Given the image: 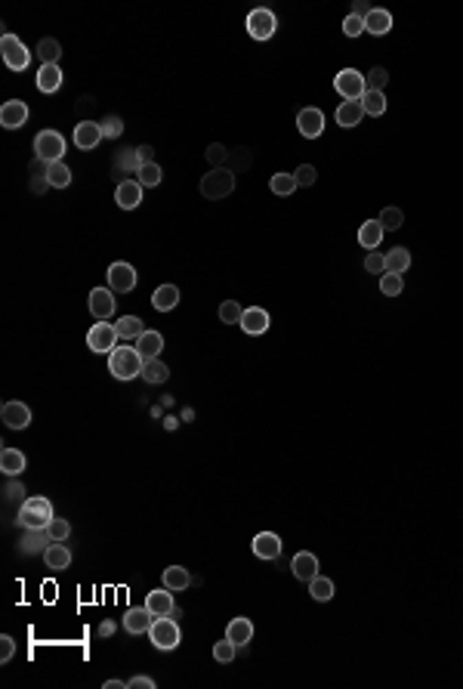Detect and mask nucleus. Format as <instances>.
Instances as JSON below:
<instances>
[{"instance_id": "864d4df0", "label": "nucleus", "mask_w": 463, "mask_h": 689, "mask_svg": "<svg viewBox=\"0 0 463 689\" xmlns=\"http://www.w3.org/2000/svg\"><path fill=\"white\" fill-rule=\"evenodd\" d=\"M365 269L367 272H380V276H383V272H386V257H383V254H377V251H371L365 257Z\"/></svg>"}, {"instance_id": "ea45409f", "label": "nucleus", "mask_w": 463, "mask_h": 689, "mask_svg": "<svg viewBox=\"0 0 463 689\" xmlns=\"http://www.w3.org/2000/svg\"><path fill=\"white\" fill-rule=\"evenodd\" d=\"M309 593H312V599H319V603H327V599L334 597V582L325 575H315L312 582H309Z\"/></svg>"}, {"instance_id": "4d7b16f0", "label": "nucleus", "mask_w": 463, "mask_h": 689, "mask_svg": "<svg viewBox=\"0 0 463 689\" xmlns=\"http://www.w3.org/2000/svg\"><path fill=\"white\" fill-rule=\"evenodd\" d=\"M127 686H130V689H155V680L145 677V674H139V677H130V680H127Z\"/></svg>"}, {"instance_id": "680f3d73", "label": "nucleus", "mask_w": 463, "mask_h": 689, "mask_svg": "<svg viewBox=\"0 0 463 689\" xmlns=\"http://www.w3.org/2000/svg\"><path fill=\"white\" fill-rule=\"evenodd\" d=\"M47 186H50L47 180H43V183H41V180H34V183H31V189H34V192H43V189H47Z\"/></svg>"}, {"instance_id": "2eb2a0df", "label": "nucleus", "mask_w": 463, "mask_h": 689, "mask_svg": "<svg viewBox=\"0 0 463 689\" xmlns=\"http://www.w3.org/2000/svg\"><path fill=\"white\" fill-rule=\"evenodd\" d=\"M25 121H28V105H25L22 99H10L0 105V124H3L6 130H19Z\"/></svg>"}, {"instance_id": "a18cd8bd", "label": "nucleus", "mask_w": 463, "mask_h": 689, "mask_svg": "<svg viewBox=\"0 0 463 689\" xmlns=\"http://www.w3.org/2000/svg\"><path fill=\"white\" fill-rule=\"evenodd\" d=\"M47 535H50V541H68V535H72V526H68V520H59V516H53V520L47 522Z\"/></svg>"}, {"instance_id": "a878e982", "label": "nucleus", "mask_w": 463, "mask_h": 689, "mask_svg": "<svg viewBox=\"0 0 463 689\" xmlns=\"http://www.w3.org/2000/svg\"><path fill=\"white\" fill-rule=\"evenodd\" d=\"M176 303H180V288H176V285H161V288H155V294H151V306H155L158 312L176 309Z\"/></svg>"}, {"instance_id": "5fc2aeb1", "label": "nucleus", "mask_w": 463, "mask_h": 689, "mask_svg": "<svg viewBox=\"0 0 463 689\" xmlns=\"http://www.w3.org/2000/svg\"><path fill=\"white\" fill-rule=\"evenodd\" d=\"M294 176H297V183H300V186H315V176H319V174H315L312 164H300Z\"/></svg>"}, {"instance_id": "423d86ee", "label": "nucleus", "mask_w": 463, "mask_h": 689, "mask_svg": "<svg viewBox=\"0 0 463 689\" xmlns=\"http://www.w3.org/2000/svg\"><path fill=\"white\" fill-rule=\"evenodd\" d=\"M278 31V19L272 10H266V6H257V10H250V16H247V34L253 37V41H269L272 34Z\"/></svg>"}, {"instance_id": "7c9ffc66", "label": "nucleus", "mask_w": 463, "mask_h": 689, "mask_svg": "<svg viewBox=\"0 0 463 689\" xmlns=\"http://www.w3.org/2000/svg\"><path fill=\"white\" fill-rule=\"evenodd\" d=\"M43 544H53L50 535H47V528H28L25 538H22V553H41V551H47Z\"/></svg>"}, {"instance_id": "c03bdc74", "label": "nucleus", "mask_w": 463, "mask_h": 689, "mask_svg": "<svg viewBox=\"0 0 463 689\" xmlns=\"http://www.w3.org/2000/svg\"><path fill=\"white\" fill-rule=\"evenodd\" d=\"M241 316H244L241 303H235V300H226V303H219V322H226V325H241Z\"/></svg>"}, {"instance_id": "4be33fe9", "label": "nucleus", "mask_w": 463, "mask_h": 689, "mask_svg": "<svg viewBox=\"0 0 463 689\" xmlns=\"http://www.w3.org/2000/svg\"><path fill=\"white\" fill-rule=\"evenodd\" d=\"M136 349H139V356H142L145 362H149V359H158V356H161V349H164L161 331H149V328H145V334L136 337Z\"/></svg>"}, {"instance_id": "20e7f679", "label": "nucleus", "mask_w": 463, "mask_h": 689, "mask_svg": "<svg viewBox=\"0 0 463 689\" xmlns=\"http://www.w3.org/2000/svg\"><path fill=\"white\" fill-rule=\"evenodd\" d=\"M62 155H65V136H62L59 130H41L34 136V158H41V161H47V164H56V161H62Z\"/></svg>"}, {"instance_id": "052dcab7", "label": "nucleus", "mask_w": 463, "mask_h": 689, "mask_svg": "<svg viewBox=\"0 0 463 689\" xmlns=\"http://www.w3.org/2000/svg\"><path fill=\"white\" fill-rule=\"evenodd\" d=\"M367 12H371V6H367L365 0H355V6H352V16H361V19H367Z\"/></svg>"}, {"instance_id": "37998d69", "label": "nucleus", "mask_w": 463, "mask_h": 689, "mask_svg": "<svg viewBox=\"0 0 463 689\" xmlns=\"http://www.w3.org/2000/svg\"><path fill=\"white\" fill-rule=\"evenodd\" d=\"M136 180L142 183V189H149V186H158V183L164 180V170L158 167L155 161H151V164H142V167H139V174H136Z\"/></svg>"}, {"instance_id": "e2e57ef3", "label": "nucleus", "mask_w": 463, "mask_h": 689, "mask_svg": "<svg viewBox=\"0 0 463 689\" xmlns=\"http://www.w3.org/2000/svg\"><path fill=\"white\" fill-rule=\"evenodd\" d=\"M120 686H127L124 680H109V683H105V689H120Z\"/></svg>"}, {"instance_id": "f3484780", "label": "nucleus", "mask_w": 463, "mask_h": 689, "mask_svg": "<svg viewBox=\"0 0 463 689\" xmlns=\"http://www.w3.org/2000/svg\"><path fill=\"white\" fill-rule=\"evenodd\" d=\"M145 609L151 612L155 618H164V615H173V590L170 588H158V590H151L149 597H145Z\"/></svg>"}, {"instance_id": "412c9836", "label": "nucleus", "mask_w": 463, "mask_h": 689, "mask_svg": "<svg viewBox=\"0 0 463 689\" xmlns=\"http://www.w3.org/2000/svg\"><path fill=\"white\" fill-rule=\"evenodd\" d=\"M290 569H294V575L300 578V582H312V578L319 575V557L309 551H300L294 557V563H290Z\"/></svg>"}, {"instance_id": "393cba45", "label": "nucleus", "mask_w": 463, "mask_h": 689, "mask_svg": "<svg viewBox=\"0 0 463 689\" xmlns=\"http://www.w3.org/2000/svg\"><path fill=\"white\" fill-rule=\"evenodd\" d=\"M226 637H229L235 646H244V643H250V637H253V621L250 618H244V615L232 618L229 628H226Z\"/></svg>"}, {"instance_id": "603ef678", "label": "nucleus", "mask_w": 463, "mask_h": 689, "mask_svg": "<svg viewBox=\"0 0 463 689\" xmlns=\"http://www.w3.org/2000/svg\"><path fill=\"white\" fill-rule=\"evenodd\" d=\"M226 158H229V152H226V145L213 143L211 149H207V161H211L213 167H226Z\"/></svg>"}, {"instance_id": "ddd939ff", "label": "nucleus", "mask_w": 463, "mask_h": 689, "mask_svg": "<svg viewBox=\"0 0 463 689\" xmlns=\"http://www.w3.org/2000/svg\"><path fill=\"white\" fill-rule=\"evenodd\" d=\"M297 127H300V133L306 139L321 136V133H325V112H321V108H315V105L303 108V112L297 114Z\"/></svg>"}, {"instance_id": "e433bc0d", "label": "nucleus", "mask_w": 463, "mask_h": 689, "mask_svg": "<svg viewBox=\"0 0 463 689\" xmlns=\"http://www.w3.org/2000/svg\"><path fill=\"white\" fill-rule=\"evenodd\" d=\"M139 167H142V161H139L136 149H120L118 158H115V176L118 174H139Z\"/></svg>"}, {"instance_id": "79ce46f5", "label": "nucleus", "mask_w": 463, "mask_h": 689, "mask_svg": "<svg viewBox=\"0 0 463 689\" xmlns=\"http://www.w3.org/2000/svg\"><path fill=\"white\" fill-rule=\"evenodd\" d=\"M380 291H383L386 297H398L405 291V278L398 276V272H383V276H380Z\"/></svg>"}, {"instance_id": "bf43d9fd", "label": "nucleus", "mask_w": 463, "mask_h": 689, "mask_svg": "<svg viewBox=\"0 0 463 689\" xmlns=\"http://www.w3.org/2000/svg\"><path fill=\"white\" fill-rule=\"evenodd\" d=\"M136 155H139V161H142V164H151V161H155V149H151V145H139Z\"/></svg>"}, {"instance_id": "09e8293b", "label": "nucleus", "mask_w": 463, "mask_h": 689, "mask_svg": "<svg viewBox=\"0 0 463 689\" xmlns=\"http://www.w3.org/2000/svg\"><path fill=\"white\" fill-rule=\"evenodd\" d=\"M405 223V214L398 207H383V214H380V226L383 229H398Z\"/></svg>"}, {"instance_id": "cd10ccee", "label": "nucleus", "mask_w": 463, "mask_h": 689, "mask_svg": "<svg viewBox=\"0 0 463 689\" xmlns=\"http://www.w3.org/2000/svg\"><path fill=\"white\" fill-rule=\"evenodd\" d=\"M59 87H62V68L59 65H41V72H37V90L56 93Z\"/></svg>"}, {"instance_id": "dca6fc26", "label": "nucleus", "mask_w": 463, "mask_h": 689, "mask_svg": "<svg viewBox=\"0 0 463 689\" xmlns=\"http://www.w3.org/2000/svg\"><path fill=\"white\" fill-rule=\"evenodd\" d=\"M0 418H3V424L10 426V430H25V426L31 424V408L25 405V402H6V405L0 408Z\"/></svg>"}, {"instance_id": "8fccbe9b", "label": "nucleus", "mask_w": 463, "mask_h": 689, "mask_svg": "<svg viewBox=\"0 0 463 689\" xmlns=\"http://www.w3.org/2000/svg\"><path fill=\"white\" fill-rule=\"evenodd\" d=\"M343 34H346V37L365 34V19H361V16H352V12H349V16L343 19Z\"/></svg>"}, {"instance_id": "c85d7f7f", "label": "nucleus", "mask_w": 463, "mask_h": 689, "mask_svg": "<svg viewBox=\"0 0 463 689\" xmlns=\"http://www.w3.org/2000/svg\"><path fill=\"white\" fill-rule=\"evenodd\" d=\"M361 118H365V108H361V102L346 99V102H340V105H337V124L340 127H355V124H361Z\"/></svg>"}, {"instance_id": "a211bd4d", "label": "nucleus", "mask_w": 463, "mask_h": 689, "mask_svg": "<svg viewBox=\"0 0 463 689\" xmlns=\"http://www.w3.org/2000/svg\"><path fill=\"white\" fill-rule=\"evenodd\" d=\"M115 201H118V207H124V210L139 207V204H142V183H139V180H124V183H118Z\"/></svg>"}, {"instance_id": "39448f33", "label": "nucleus", "mask_w": 463, "mask_h": 689, "mask_svg": "<svg viewBox=\"0 0 463 689\" xmlns=\"http://www.w3.org/2000/svg\"><path fill=\"white\" fill-rule=\"evenodd\" d=\"M149 640L155 643V649H164V652H170V649H176V646H180V640H182L180 624H176L170 615L155 618V624L149 628Z\"/></svg>"}, {"instance_id": "6e6d98bb", "label": "nucleus", "mask_w": 463, "mask_h": 689, "mask_svg": "<svg viewBox=\"0 0 463 689\" xmlns=\"http://www.w3.org/2000/svg\"><path fill=\"white\" fill-rule=\"evenodd\" d=\"M12 655H16V640H12L10 634H3V637H0V661L6 665Z\"/></svg>"}, {"instance_id": "473e14b6", "label": "nucleus", "mask_w": 463, "mask_h": 689, "mask_svg": "<svg viewBox=\"0 0 463 689\" xmlns=\"http://www.w3.org/2000/svg\"><path fill=\"white\" fill-rule=\"evenodd\" d=\"M386 93L383 90H367L365 96H361V108H365V114H371V118H380V114H386Z\"/></svg>"}, {"instance_id": "f257e3e1", "label": "nucleus", "mask_w": 463, "mask_h": 689, "mask_svg": "<svg viewBox=\"0 0 463 689\" xmlns=\"http://www.w3.org/2000/svg\"><path fill=\"white\" fill-rule=\"evenodd\" d=\"M142 368H145V359L139 356L136 347H115L109 353V371H111V378L133 380V378H139V374H142Z\"/></svg>"}, {"instance_id": "13d9d810", "label": "nucleus", "mask_w": 463, "mask_h": 689, "mask_svg": "<svg viewBox=\"0 0 463 689\" xmlns=\"http://www.w3.org/2000/svg\"><path fill=\"white\" fill-rule=\"evenodd\" d=\"M22 495H25L22 482H6V486H3V497H6V501H16V497H22Z\"/></svg>"}, {"instance_id": "5701e85b", "label": "nucleus", "mask_w": 463, "mask_h": 689, "mask_svg": "<svg viewBox=\"0 0 463 689\" xmlns=\"http://www.w3.org/2000/svg\"><path fill=\"white\" fill-rule=\"evenodd\" d=\"M43 563H47V569H68L72 566V551H68L62 541H53V544H47V551H43Z\"/></svg>"}, {"instance_id": "f8f14e48", "label": "nucleus", "mask_w": 463, "mask_h": 689, "mask_svg": "<svg viewBox=\"0 0 463 689\" xmlns=\"http://www.w3.org/2000/svg\"><path fill=\"white\" fill-rule=\"evenodd\" d=\"M74 145H78L80 152H93L99 143H103V127L96 124V121H80L78 127H74Z\"/></svg>"}, {"instance_id": "4c0bfd02", "label": "nucleus", "mask_w": 463, "mask_h": 689, "mask_svg": "<svg viewBox=\"0 0 463 689\" xmlns=\"http://www.w3.org/2000/svg\"><path fill=\"white\" fill-rule=\"evenodd\" d=\"M297 186H300V183H297V176H294V174H275V176L269 180V189H272L275 195H281V198L294 195V192H297Z\"/></svg>"}, {"instance_id": "6ab92c4d", "label": "nucleus", "mask_w": 463, "mask_h": 689, "mask_svg": "<svg viewBox=\"0 0 463 689\" xmlns=\"http://www.w3.org/2000/svg\"><path fill=\"white\" fill-rule=\"evenodd\" d=\"M151 624H155V615H151L145 606L127 609V615H124V630L127 634H149Z\"/></svg>"}, {"instance_id": "3c124183", "label": "nucleus", "mask_w": 463, "mask_h": 689, "mask_svg": "<svg viewBox=\"0 0 463 689\" xmlns=\"http://www.w3.org/2000/svg\"><path fill=\"white\" fill-rule=\"evenodd\" d=\"M386 81H389V72L386 68H371V74H367V90H383Z\"/></svg>"}, {"instance_id": "c9c22d12", "label": "nucleus", "mask_w": 463, "mask_h": 689, "mask_svg": "<svg viewBox=\"0 0 463 689\" xmlns=\"http://www.w3.org/2000/svg\"><path fill=\"white\" fill-rule=\"evenodd\" d=\"M411 269V251L408 247H392L389 254H386V272H408Z\"/></svg>"}, {"instance_id": "bb28decb", "label": "nucleus", "mask_w": 463, "mask_h": 689, "mask_svg": "<svg viewBox=\"0 0 463 689\" xmlns=\"http://www.w3.org/2000/svg\"><path fill=\"white\" fill-rule=\"evenodd\" d=\"M383 232H386V229L380 226V220L361 223V229H358V245L367 247V251H374V247H380V241H383Z\"/></svg>"}, {"instance_id": "f03ea898", "label": "nucleus", "mask_w": 463, "mask_h": 689, "mask_svg": "<svg viewBox=\"0 0 463 689\" xmlns=\"http://www.w3.org/2000/svg\"><path fill=\"white\" fill-rule=\"evenodd\" d=\"M50 520H53V504L47 497H25L19 507V526L25 528H47Z\"/></svg>"}, {"instance_id": "9b49d317", "label": "nucleus", "mask_w": 463, "mask_h": 689, "mask_svg": "<svg viewBox=\"0 0 463 689\" xmlns=\"http://www.w3.org/2000/svg\"><path fill=\"white\" fill-rule=\"evenodd\" d=\"M87 306H90L93 318L105 322V318H111V316H115V309H118L115 291H111V288H93L90 291V300H87Z\"/></svg>"}, {"instance_id": "a19ab883", "label": "nucleus", "mask_w": 463, "mask_h": 689, "mask_svg": "<svg viewBox=\"0 0 463 689\" xmlns=\"http://www.w3.org/2000/svg\"><path fill=\"white\" fill-rule=\"evenodd\" d=\"M167 365H164L161 359H149L142 368V380H149V384H164L167 380Z\"/></svg>"}, {"instance_id": "9d476101", "label": "nucleus", "mask_w": 463, "mask_h": 689, "mask_svg": "<svg viewBox=\"0 0 463 689\" xmlns=\"http://www.w3.org/2000/svg\"><path fill=\"white\" fill-rule=\"evenodd\" d=\"M105 276H109V288L115 291V294H130V291L136 288V269H133L130 263H120L118 260V263L109 266Z\"/></svg>"}, {"instance_id": "1a4fd4ad", "label": "nucleus", "mask_w": 463, "mask_h": 689, "mask_svg": "<svg viewBox=\"0 0 463 689\" xmlns=\"http://www.w3.org/2000/svg\"><path fill=\"white\" fill-rule=\"evenodd\" d=\"M115 343H118V328L111 322H96L90 328V334H87V347L93 353H111Z\"/></svg>"}, {"instance_id": "b1692460", "label": "nucleus", "mask_w": 463, "mask_h": 689, "mask_svg": "<svg viewBox=\"0 0 463 689\" xmlns=\"http://www.w3.org/2000/svg\"><path fill=\"white\" fill-rule=\"evenodd\" d=\"M389 28H392V12L389 10H380V6H374L371 12H367V19H365V31L367 34H389Z\"/></svg>"}, {"instance_id": "6e6552de", "label": "nucleus", "mask_w": 463, "mask_h": 689, "mask_svg": "<svg viewBox=\"0 0 463 689\" xmlns=\"http://www.w3.org/2000/svg\"><path fill=\"white\" fill-rule=\"evenodd\" d=\"M334 87L343 99H352V102H361V96L367 93V78L355 68H343V72L334 78Z\"/></svg>"}, {"instance_id": "72a5a7b5", "label": "nucleus", "mask_w": 463, "mask_h": 689, "mask_svg": "<svg viewBox=\"0 0 463 689\" xmlns=\"http://www.w3.org/2000/svg\"><path fill=\"white\" fill-rule=\"evenodd\" d=\"M115 328H118V337H124V340H136L139 334H145V325L139 316H120Z\"/></svg>"}, {"instance_id": "de8ad7c7", "label": "nucleus", "mask_w": 463, "mask_h": 689, "mask_svg": "<svg viewBox=\"0 0 463 689\" xmlns=\"http://www.w3.org/2000/svg\"><path fill=\"white\" fill-rule=\"evenodd\" d=\"M99 127H103V136H105V139H118L120 133H124V121L115 118V114L103 118V121H99Z\"/></svg>"}, {"instance_id": "2f4dec72", "label": "nucleus", "mask_w": 463, "mask_h": 689, "mask_svg": "<svg viewBox=\"0 0 463 689\" xmlns=\"http://www.w3.org/2000/svg\"><path fill=\"white\" fill-rule=\"evenodd\" d=\"M189 584H192V575H189V569H182V566H170V569H164V588L170 590H186Z\"/></svg>"}, {"instance_id": "49530a36", "label": "nucleus", "mask_w": 463, "mask_h": 689, "mask_svg": "<svg viewBox=\"0 0 463 689\" xmlns=\"http://www.w3.org/2000/svg\"><path fill=\"white\" fill-rule=\"evenodd\" d=\"M235 652H238V646H235L229 637H226V640H219L217 646H213V659L223 661V665H229V661L235 659Z\"/></svg>"}, {"instance_id": "f704fd0d", "label": "nucleus", "mask_w": 463, "mask_h": 689, "mask_svg": "<svg viewBox=\"0 0 463 689\" xmlns=\"http://www.w3.org/2000/svg\"><path fill=\"white\" fill-rule=\"evenodd\" d=\"M37 56H41V65H59V56H62L59 41H56V37H41Z\"/></svg>"}, {"instance_id": "c756f323", "label": "nucleus", "mask_w": 463, "mask_h": 689, "mask_svg": "<svg viewBox=\"0 0 463 689\" xmlns=\"http://www.w3.org/2000/svg\"><path fill=\"white\" fill-rule=\"evenodd\" d=\"M0 470L6 476H19L25 470V455L19 449H3L0 451Z\"/></svg>"}, {"instance_id": "58836bf2", "label": "nucleus", "mask_w": 463, "mask_h": 689, "mask_svg": "<svg viewBox=\"0 0 463 689\" xmlns=\"http://www.w3.org/2000/svg\"><path fill=\"white\" fill-rule=\"evenodd\" d=\"M47 183H50V186H53V189H65L68 183H72V167H68L65 161H56V164H50Z\"/></svg>"}, {"instance_id": "7ed1b4c3", "label": "nucleus", "mask_w": 463, "mask_h": 689, "mask_svg": "<svg viewBox=\"0 0 463 689\" xmlns=\"http://www.w3.org/2000/svg\"><path fill=\"white\" fill-rule=\"evenodd\" d=\"M235 192V170L232 167H213L211 174H204L201 180V195L219 201V198H229Z\"/></svg>"}, {"instance_id": "0eeeda50", "label": "nucleus", "mask_w": 463, "mask_h": 689, "mask_svg": "<svg viewBox=\"0 0 463 689\" xmlns=\"http://www.w3.org/2000/svg\"><path fill=\"white\" fill-rule=\"evenodd\" d=\"M0 53H3L6 68H12V72H22V68H28V62H31V50L25 47L16 34L0 37Z\"/></svg>"}, {"instance_id": "aec40b11", "label": "nucleus", "mask_w": 463, "mask_h": 689, "mask_svg": "<svg viewBox=\"0 0 463 689\" xmlns=\"http://www.w3.org/2000/svg\"><path fill=\"white\" fill-rule=\"evenodd\" d=\"M253 553H257L259 559H278L281 557V538H278L275 532H259L257 538H253Z\"/></svg>"}, {"instance_id": "4468645a", "label": "nucleus", "mask_w": 463, "mask_h": 689, "mask_svg": "<svg viewBox=\"0 0 463 689\" xmlns=\"http://www.w3.org/2000/svg\"><path fill=\"white\" fill-rule=\"evenodd\" d=\"M269 325H272V318H269V312H266L263 306H250V309H244V316H241V331L250 334V337L266 334Z\"/></svg>"}]
</instances>
